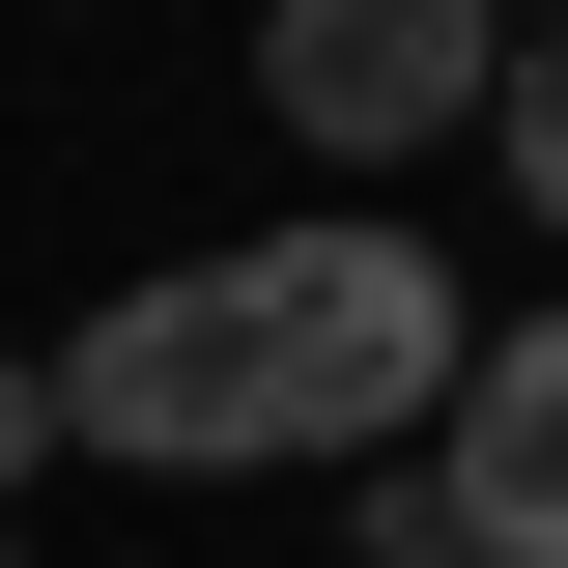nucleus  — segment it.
I'll use <instances>...</instances> for the list:
<instances>
[{"instance_id":"4","label":"nucleus","mask_w":568,"mask_h":568,"mask_svg":"<svg viewBox=\"0 0 568 568\" xmlns=\"http://www.w3.org/2000/svg\"><path fill=\"white\" fill-rule=\"evenodd\" d=\"M484 142H511V200L568 227V29H511V114H484Z\"/></svg>"},{"instance_id":"3","label":"nucleus","mask_w":568,"mask_h":568,"mask_svg":"<svg viewBox=\"0 0 568 568\" xmlns=\"http://www.w3.org/2000/svg\"><path fill=\"white\" fill-rule=\"evenodd\" d=\"M426 540L568 568V313H511V342L455 369V426H426Z\"/></svg>"},{"instance_id":"2","label":"nucleus","mask_w":568,"mask_h":568,"mask_svg":"<svg viewBox=\"0 0 568 568\" xmlns=\"http://www.w3.org/2000/svg\"><path fill=\"white\" fill-rule=\"evenodd\" d=\"M256 114L313 171H426L511 114V0H256Z\"/></svg>"},{"instance_id":"5","label":"nucleus","mask_w":568,"mask_h":568,"mask_svg":"<svg viewBox=\"0 0 568 568\" xmlns=\"http://www.w3.org/2000/svg\"><path fill=\"white\" fill-rule=\"evenodd\" d=\"M58 455H85V426H58V369H0V511L58 484Z\"/></svg>"},{"instance_id":"1","label":"nucleus","mask_w":568,"mask_h":568,"mask_svg":"<svg viewBox=\"0 0 568 568\" xmlns=\"http://www.w3.org/2000/svg\"><path fill=\"white\" fill-rule=\"evenodd\" d=\"M455 369H484V313H455L426 227H256V256H171V284L85 313L58 426L142 455V484H313V455L455 426Z\"/></svg>"},{"instance_id":"6","label":"nucleus","mask_w":568,"mask_h":568,"mask_svg":"<svg viewBox=\"0 0 568 568\" xmlns=\"http://www.w3.org/2000/svg\"><path fill=\"white\" fill-rule=\"evenodd\" d=\"M342 568H484V540H426V511H369V540H342Z\"/></svg>"},{"instance_id":"7","label":"nucleus","mask_w":568,"mask_h":568,"mask_svg":"<svg viewBox=\"0 0 568 568\" xmlns=\"http://www.w3.org/2000/svg\"><path fill=\"white\" fill-rule=\"evenodd\" d=\"M511 29H568V0H511Z\"/></svg>"},{"instance_id":"8","label":"nucleus","mask_w":568,"mask_h":568,"mask_svg":"<svg viewBox=\"0 0 568 568\" xmlns=\"http://www.w3.org/2000/svg\"><path fill=\"white\" fill-rule=\"evenodd\" d=\"M0 568H29V540H0Z\"/></svg>"}]
</instances>
